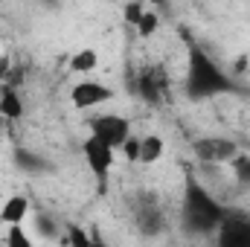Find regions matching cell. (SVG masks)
<instances>
[{
	"label": "cell",
	"mask_w": 250,
	"mask_h": 247,
	"mask_svg": "<svg viewBox=\"0 0 250 247\" xmlns=\"http://www.w3.org/2000/svg\"><path fill=\"white\" fill-rule=\"evenodd\" d=\"M224 209L218 206V201L201 189L198 184H187V195H184V227L189 233H212L221 224Z\"/></svg>",
	"instance_id": "cell-1"
},
{
	"label": "cell",
	"mask_w": 250,
	"mask_h": 247,
	"mask_svg": "<svg viewBox=\"0 0 250 247\" xmlns=\"http://www.w3.org/2000/svg\"><path fill=\"white\" fill-rule=\"evenodd\" d=\"M187 87L192 99H207L215 93L230 90V79L224 76V70L212 62L204 50H192L189 53V76H187Z\"/></svg>",
	"instance_id": "cell-2"
},
{
	"label": "cell",
	"mask_w": 250,
	"mask_h": 247,
	"mask_svg": "<svg viewBox=\"0 0 250 247\" xmlns=\"http://www.w3.org/2000/svg\"><path fill=\"white\" fill-rule=\"evenodd\" d=\"M192 151L201 163H230L239 154V145L227 137H204L192 143Z\"/></svg>",
	"instance_id": "cell-3"
},
{
	"label": "cell",
	"mask_w": 250,
	"mask_h": 247,
	"mask_svg": "<svg viewBox=\"0 0 250 247\" xmlns=\"http://www.w3.org/2000/svg\"><path fill=\"white\" fill-rule=\"evenodd\" d=\"M218 245H224V247L250 245V215H245V212H227L224 209L221 224H218Z\"/></svg>",
	"instance_id": "cell-4"
},
{
	"label": "cell",
	"mask_w": 250,
	"mask_h": 247,
	"mask_svg": "<svg viewBox=\"0 0 250 247\" xmlns=\"http://www.w3.org/2000/svg\"><path fill=\"white\" fill-rule=\"evenodd\" d=\"M90 134L99 137V140H105L108 145L120 148L125 140L131 137V123L125 117H117V114H102V117H96L90 123Z\"/></svg>",
	"instance_id": "cell-5"
},
{
	"label": "cell",
	"mask_w": 250,
	"mask_h": 247,
	"mask_svg": "<svg viewBox=\"0 0 250 247\" xmlns=\"http://www.w3.org/2000/svg\"><path fill=\"white\" fill-rule=\"evenodd\" d=\"M82 151H84V160H87V166H90V172L96 175V178H105L108 172H111V166H114V145H108L105 140H99V137H87L84 140V145H82Z\"/></svg>",
	"instance_id": "cell-6"
},
{
	"label": "cell",
	"mask_w": 250,
	"mask_h": 247,
	"mask_svg": "<svg viewBox=\"0 0 250 247\" xmlns=\"http://www.w3.org/2000/svg\"><path fill=\"white\" fill-rule=\"evenodd\" d=\"M111 96H114L111 87H105V84H99V82H79V84L73 87V93H70V102H73L76 108H96V105L108 102Z\"/></svg>",
	"instance_id": "cell-7"
},
{
	"label": "cell",
	"mask_w": 250,
	"mask_h": 247,
	"mask_svg": "<svg viewBox=\"0 0 250 247\" xmlns=\"http://www.w3.org/2000/svg\"><path fill=\"white\" fill-rule=\"evenodd\" d=\"M26 212H29V201L23 195H12L0 209V221L3 224H21L26 218Z\"/></svg>",
	"instance_id": "cell-8"
},
{
	"label": "cell",
	"mask_w": 250,
	"mask_h": 247,
	"mask_svg": "<svg viewBox=\"0 0 250 247\" xmlns=\"http://www.w3.org/2000/svg\"><path fill=\"white\" fill-rule=\"evenodd\" d=\"M163 140L157 137V134H148V137H143L140 140V163H157L160 157H163Z\"/></svg>",
	"instance_id": "cell-9"
},
{
	"label": "cell",
	"mask_w": 250,
	"mask_h": 247,
	"mask_svg": "<svg viewBox=\"0 0 250 247\" xmlns=\"http://www.w3.org/2000/svg\"><path fill=\"white\" fill-rule=\"evenodd\" d=\"M21 114H23L21 96H18L15 90H3V96H0V117H3V120H18Z\"/></svg>",
	"instance_id": "cell-10"
},
{
	"label": "cell",
	"mask_w": 250,
	"mask_h": 247,
	"mask_svg": "<svg viewBox=\"0 0 250 247\" xmlns=\"http://www.w3.org/2000/svg\"><path fill=\"white\" fill-rule=\"evenodd\" d=\"M96 64H99V56H96V50H79V53L70 59V67H73L76 73H90Z\"/></svg>",
	"instance_id": "cell-11"
},
{
	"label": "cell",
	"mask_w": 250,
	"mask_h": 247,
	"mask_svg": "<svg viewBox=\"0 0 250 247\" xmlns=\"http://www.w3.org/2000/svg\"><path fill=\"white\" fill-rule=\"evenodd\" d=\"M157 26H160V18L146 9V12L140 15V21H137V35H140V38H148V35L157 32Z\"/></svg>",
	"instance_id": "cell-12"
},
{
	"label": "cell",
	"mask_w": 250,
	"mask_h": 247,
	"mask_svg": "<svg viewBox=\"0 0 250 247\" xmlns=\"http://www.w3.org/2000/svg\"><path fill=\"white\" fill-rule=\"evenodd\" d=\"M230 163H233V169H236L239 181H242V184H250V157H248V154H236Z\"/></svg>",
	"instance_id": "cell-13"
},
{
	"label": "cell",
	"mask_w": 250,
	"mask_h": 247,
	"mask_svg": "<svg viewBox=\"0 0 250 247\" xmlns=\"http://www.w3.org/2000/svg\"><path fill=\"white\" fill-rule=\"evenodd\" d=\"M6 242L15 247H29L32 245V239L21 230V224H9V236H6Z\"/></svg>",
	"instance_id": "cell-14"
},
{
	"label": "cell",
	"mask_w": 250,
	"mask_h": 247,
	"mask_svg": "<svg viewBox=\"0 0 250 247\" xmlns=\"http://www.w3.org/2000/svg\"><path fill=\"white\" fill-rule=\"evenodd\" d=\"M15 157H18V163H21L23 169H29V172H41V169H44V163H41L38 157H32L29 151H18Z\"/></svg>",
	"instance_id": "cell-15"
},
{
	"label": "cell",
	"mask_w": 250,
	"mask_h": 247,
	"mask_svg": "<svg viewBox=\"0 0 250 247\" xmlns=\"http://www.w3.org/2000/svg\"><path fill=\"white\" fill-rule=\"evenodd\" d=\"M143 12H146V9H143V3H128V6H125V21L137 26V21H140V15H143Z\"/></svg>",
	"instance_id": "cell-16"
},
{
	"label": "cell",
	"mask_w": 250,
	"mask_h": 247,
	"mask_svg": "<svg viewBox=\"0 0 250 247\" xmlns=\"http://www.w3.org/2000/svg\"><path fill=\"white\" fill-rule=\"evenodd\" d=\"M123 145H125V154H128L131 160H137V157H140V140H131V137H128Z\"/></svg>",
	"instance_id": "cell-17"
},
{
	"label": "cell",
	"mask_w": 250,
	"mask_h": 247,
	"mask_svg": "<svg viewBox=\"0 0 250 247\" xmlns=\"http://www.w3.org/2000/svg\"><path fill=\"white\" fill-rule=\"evenodd\" d=\"M0 79H9V59H0Z\"/></svg>",
	"instance_id": "cell-18"
},
{
	"label": "cell",
	"mask_w": 250,
	"mask_h": 247,
	"mask_svg": "<svg viewBox=\"0 0 250 247\" xmlns=\"http://www.w3.org/2000/svg\"><path fill=\"white\" fill-rule=\"evenodd\" d=\"M148 3H157V6H163V3H166V0H148Z\"/></svg>",
	"instance_id": "cell-19"
},
{
	"label": "cell",
	"mask_w": 250,
	"mask_h": 247,
	"mask_svg": "<svg viewBox=\"0 0 250 247\" xmlns=\"http://www.w3.org/2000/svg\"><path fill=\"white\" fill-rule=\"evenodd\" d=\"M0 3H3V0H0Z\"/></svg>",
	"instance_id": "cell-20"
}]
</instances>
